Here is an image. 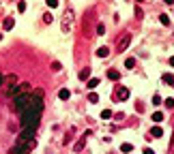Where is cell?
<instances>
[{
    "mask_svg": "<svg viewBox=\"0 0 174 154\" xmlns=\"http://www.w3.org/2000/svg\"><path fill=\"white\" fill-rule=\"evenodd\" d=\"M97 86H99V79H97V77L88 79V88H90V90H93V88H97Z\"/></svg>",
    "mask_w": 174,
    "mask_h": 154,
    "instance_id": "10",
    "label": "cell"
},
{
    "mask_svg": "<svg viewBox=\"0 0 174 154\" xmlns=\"http://www.w3.org/2000/svg\"><path fill=\"white\" fill-rule=\"evenodd\" d=\"M32 146H34V139H30V141H17L15 146L11 148V154H28L30 150H32Z\"/></svg>",
    "mask_w": 174,
    "mask_h": 154,
    "instance_id": "2",
    "label": "cell"
},
{
    "mask_svg": "<svg viewBox=\"0 0 174 154\" xmlns=\"http://www.w3.org/2000/svg\"><path fill=\"white\" fill-rule=\"evenodd\" d=\"M114 98H116V101H127V98H129V90H127V88H118Z\"/></svg>",
    "mask_w": 174,
    "mask_h": 154,
    "instance_id": "3",
    "label": "cell"
},
{
    "mask_svg": "<svg viewBox=\"0 0 174 154\" xmlns=\"http://www.w3.org/2000/svg\"><path fill=\"white\" fill-rule=\"evenodd\" d=\"M161 103H163V101H161V96L155 94V96H153V105H161Z\"/></svg>",
    "mask_w": 174,
    "mask_h": 154,
    "instance_id": "21",
    "label": "cell"
},
{
    "mask_svg": "<svg viewBox=\"0 0 174 154\" xmlns=\"http://www.w3.org/2000/svg\"><path fill=\"white\" fill-rule=\"evenodd\" d=\"M129 41H131V34H125V37H123V41L121 43H118V49H127V47H129Z\"/></svg>",
    "mask_w": 174,
    "mask_h": 154,
    "instance_id": "4",
    "label": "cell"
},
{
    "mask_svg": "<svg viewBox=\"0 0 174 154\" xmlns=\"http://www.w3.org/2000/svg\"><path fill=\"white\" fill-rule=\"evenodd\" d=\"M88 101H90V103H99V94H95V92L88 94Z\"/></svg>",
    "mask_w": 174,
    "mask_h": 154,
    "instance_id": "18",
    "label": "cell"
},
{
    "mask_svg": "<svg viewBox=\"0 0 174 154\" xmlns=\"http://www.w3.org/2000/svg\"><path fill=\"white\" fill-rule=\"evenodd\" d=\"M163 105H166L168 109H174V98H166V101H163Z\"/></svg>",
    "mask_w": 174,
    "mask_h": 154,
    "instance_id": "16",
    "label": "cell"
},
{
    "mask_svg": "<svg viewBox=\"0 0 174 154\" xmlns=\"http://www.w3.org/2000/svg\"><path fill=\"white\" fill-rule=\"evenodd\" d=\"M125 67H127V69H133V67H135V60H133V58H127V60H125Z\"/></svg>",
    "mask_w": 174,
    "mask_h": 154,
    "instance_id": "15",
    "label": "cell"
},
{
    "mask_svg": "<svg viewBox=\"0 0 174 154\" xmlns=\"http://www.w3.org/2000/svg\"><path fill=\"white\" fill-rule=\"evenodd\" d=\"M163 81H166L168 86H172V88H174V77H172V75H163Z\"/></svg>",
    "mask_w": 174,
    "mask_h": 154,
    "instance_id": "13",
    "label": "cell"
},
{
    "mask_svg": "<svg viewBox=\"0 0 174 154\" xmlns=\"http://www.w3.org/2000/svg\"><path fill=\"white\" fill-rule=\"evenodd\" d=\"M43 90H30V92L17 94L15 96V109L20 111L22 118V133L20 139L22 141H30L34 139L37 129L41 124V116H43Z\"/></svg>",
    "mask_w": 174,
    "mask_h": 154,
    "instance_id": "1",
    "label": "cell"
},
{
    "mask_svg": "<svg viewBox=\"0 0 174 154\" xmlns=\"http://www.w3.org/2000/svg\"><path fill=\"white\" fill-rule=\"evenodd\" d=\"M107 54H110V49H107V47H99V49H97V56H99V58H105Z\"/></svg>",
    "mask_w": 174,
    "mask_h": 154,
    "instance_id": "7",
    "label": "cell"
},
{
    "mask_svg": "<svg viewBox=\"0 0 174 154\" xmlns=\"http://www.w3.org/2000/svg\"><path fill=\"white\" fill-rule=\"evenodd\" d=\"M138 2H142V0H138Z\"/></svg>",
    "mask_w": 174,
    "mask_h": 154,
    "instance_id": "29",
    "label": "cell"
},
{
    "mask_svg": "<svg viewBox=\"0 0 174 154\" xmlns=\"http://www.w3.org/2000/svg\"><path fill=\"white\" fill-rule=\"evenodd\" d=\"M151 135H153V137H161V135H163V131L159 129V126H155V129H151Z\"/></svg>",
    "mask_w": 174,
    "mask_h": 154,
    "instance_id": "9",
    "label": "cell"
},
{
    "mask_svg": "<svg viewBox=\"0 0 174 154\" xmlns=\"http://www.w3.org/2000/svg\"><path fill=\"white\" fill-rule=\"evenodd\" d=\"M2 26H4V30H11L13 26H15V22H13V17H7V20H4V24H2Z\"/></svg>",
    "mask_w": 174,
    "mask_h": 154,
    "instance_id": "6",
    "label": "cell"
},
{
    "mask_svg": "<svg viewBox=\"0 0 174 154\" xmlns=\"http://www.w3.org/2000/svg\"><path fill=\"white\" fill-rule=\"evenodd\" d=\"M43 22L50 24V22H52V13H45V15H43Z\"/></svg>",
    "mask_w": 174,
    "mask_h": 154,
    "instance_id": "23",
    "label": "cell"
},
{
    "mask_svg": "<svg viewBox=\"0 0 174 154\" xmlns=\"http://www.w3.org/2000/svg\"><path fill=\"white\" fill-rule=\"evenodd\" d=\"M161 120H163V114L161 111H155L153 114V122H161Z\"/></svg>",
    "mask_w": 174,
    "mask_h": 154,
    "instance_id": "11",
    "label": "cell"
},
{
    "mask_svg": "<svg viewBox=\"0 0 174 154\" xmlns=\"http://www.w3.org/2000/svg\"><path fill=\"white\" fill-rule=\"evenodd\" d=\"M2 84H4V75H2V73H0V86H2Z\"/></svg>",
    "mask_w": 174,
    "mask_h": 154,
    "instance_id": "25",
    "label": "cell"
},
{
    "mask_svg": "<svg viewBox=\"0 0 174 154\" xmlns=\"http://www.w3.org/2000/svg\"><path fill=\"white\" fill-rule=\"evenodd\" d=\"M48 7L50 9H56L58 7V0H48Z\"/></svg>",
    "mask_w": 174,
    "mask_h": 154,
    "instance_id": "22",
    "label": "cell"
},
{
    "mask_svg": "<svg viewBox=\"0 0 174 154\" xmlns=\"http://www.w3.org/2000/svg\"><path fill=\"white\" fill-rule=\"evenodd\" d=\"M0 41H2V32H0Z\"/></svg>",
    "mask_w": 174,
    "mask_h": 154,
    "instance_id": "28",
    "label": "cell"
},
{
    "mask_svg": "<svg viewBox=\"0 0 174 154\" xmlns=\"http://www.w3.org/2000/svg\"><path fill=\"white\" fill-rule=\"evenodd\" d=\"M69 94H71V92H69V90H67V88H62V90H60V92H58V96L62 98V101H67V98H69Z\"/></svg>",
    "mask_w": 174,
    "mask_h": 154,
    "instance_id": "8",
    "label": "cell"
},
{
    "mask_svg": "<svg viewBox=\"0 0 174 154\" xmlns=\"http://www.w3.org/2000/svg\"><path fill=\"white\" fill-rule=\"evenodd\" d=\"M101 118H103V120H110V118H112V111H110V109H103V111H101Z\"/></svg>",
    "mask_w": 174,
    "mask_h": 154,
    "instance_id": "17",
    "label": "cell"
},
{
    "mask_svg": "<svg viewBox=\"0 0 174 154\" xmlns=\"http://www.w3.org/2000/svg\"><path fill=\"white\" fill-rule=\"evenodd\" d=\"M133 148H131V143H123V146H121V152H125V154H129Z\"/></svg>",
    "mask_w": 174,
    "mask_h": 154,
    "instance_id": "12",
    "label": "cell"
},
{
    "mask_svg": "<svg viewBox=\"0 0 174 154\" xmlns=\"http://www.w3.org/2000/svg\"><path fill=\"white\" fill-rule=\"evenodd\" d=\"M163 2H166V4H172V2H174V0H163Z\"/></svg>",
    "mask_w": 174,
    "mask_h": 154,
    "instance_id": "26",
    "label": "cell"
},
{
    "mask_svg": "<svg viewBox=\"0 0 174 154\" xmlns=\"http://www.w3.org/2000/svg\"><path fill=\"white\" fill-rule=\"evenodd\" d=\"M144 154H155V152H153L151 148H146V150H144Z\"/></svg>",
    "mask_w": 174,
    "mask_h": 154,
    "instance_id": "24",
    "label": "cell"
},
{
    "mask_svg": "<svg viewBox=\"0 0 174 154\" xmlns=\"http://www.w3.org/2000/svg\"><path fill=\"white\" fill-rule=\"evenodd\" d=\"M170 64H172V67H174V56H172V58H170Z\"/></svg>",
    "mask_w": 174,
    "mask_h": 154,
    "instance_id": "27",
    "label": "cell"
},
{
    "mask_svg": "<svg viewBox=\"0 0 174 154\" xmlns=\"http://www.w3.org/2000/svg\"><path fill=\"white\" fill-rule=\"evenodd\" d=\"M90 75V69H84V71H82V73H80V79H84L86 81V77Z\"/></svg>",
    "mask_w": 174,
    "mask_h": 154,
    "instance_id": "19",
    "label": "cell"
},
{
    "mask_svg": "<svg viewBox=\"0 0 174 154\" xmlns=\"http://www.w3.org/2000/svg\"><path fill=\"white\" fill-rule=\"evenodd\" d=\"M159 22H161L163 26H170V17H168V15H159Z\"/></svg>",
    "mask_w": 174,
    "mask_h": 154,
    "instance_id": "14",
    "label": "cell"
},
{
    "mask_svg": "<svg viewBox=\"0 0 174 154\" xmlns=\"http://www.w3.org/2000/svg\"><path fill=\"white\" fill-rule=\"evenodd\" d=\"M17 11L24 13V11H26V2H22V0H20V2H17Z\"/></svg>",
    "mask_w": 174,
    "mask_h": 154,
    "instance_id": "20",
    "label": "cell"
},
{
    "mask_svg": "<svg viewBox=\"0 0 174 154\" xmlns=\"http://www.w3.org/2000/svg\"><path fill=\"white\" fill-rule=\"evenodd\" d=\"M118 77H121V75H118V71H114V69H110V71H107V79L118 81Z\"/></svg>",
    "mask_w": 174,
    "mask_h": 154,
    "instance_id": "5",
    "label": "cell"
}]
</instances>
